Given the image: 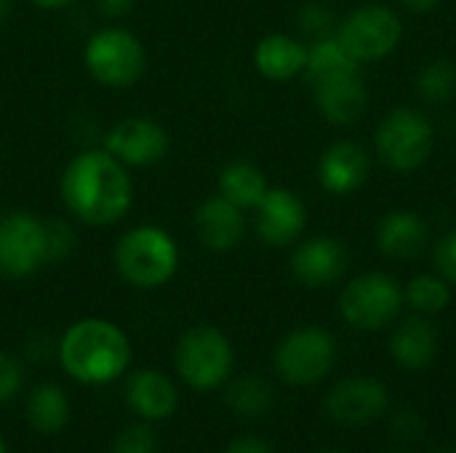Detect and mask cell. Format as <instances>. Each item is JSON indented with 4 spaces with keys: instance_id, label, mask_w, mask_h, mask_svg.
Segmentation results:
<instances>
[{
    "instance_id": "cell-1",
    "label": "cell",
    "mask_w": 456,
    "mask_h": 453,
    "mask_svg": "<svg viewBox=\"0 0 456 453\" xmlns=\"http://www.w3.org/2000/svg\"><path fill=\"white\" fill-rule=\"evenodd\" d=\"M59 190L69 214L91 227L120 222L134 203L131 174L107 150H83L75 155L61 174Z\"/></svg>"
},
{
    "instance_id": "cell-2",
    "label": "cell",
    "mask_w": 456,
    "mask_h": 453,
    "mask_svg": "<svg viewBox=\"0 0 456 453\" xmlns=\"http://www.w3.org/2000/svg\"><path fill=\"white\" fill-rule=\"evenodd\" d=\"M61 368L80 384H107L131 363L128 336L110 320L86 318L69 326L59 342Z\"/></svg>"
},
{
    "instance_id": "cell-3",
    "label": "cell",
    "mask_w": 456,
    "mask_h": 453,
    "mask_svg": "<svg viewBox=\"0 0 456 453\" xmlns=\"http://www.w3.org/2000/svg\"><path fill=\"white\" fill-rule=\"evenodd\" d=\"M115 267L134 288H160L176 275L179 246L163 227L142 224L118 240Z\"/></svg>"
},
{
    "instance_id": "cell-4",
    "label": "cell",
    "mask_w": 456,
    "mask_h": 453,
    "mask_svg": "<svg viewBox=\"0 0 456 453\" xmlns=\"http://www.w3.org/2000/svg\"><path fill=\"white\" fill-rule=\"evenodd\" d=\"M176 374L198 392H211L230 382L235 352L230 339L214 326H192L182 334L174 352Z\"/></svg>"
},
{
    "instance_id": "cell-5",
    "label": "cell",
    "mask_w": 456,
    "mask_h": 453,
    "mask_svg": "<svg viewBox=\"0 0 456 453\" xmlns=\"http://www.w3.org/2000/svg\"><path fill=\"white\" fill-rule=\"evenodd\" d=\"M83 64L96 83L107 88H128L144 75L147 51L134 32L123 27H104L88 37Z\"/></svg>"
},
{
    "instance_id": "cell-6",
    "label": "cell",
    "mask_w": 456,
    "mask_h": 453,
    "mask_svg": "<svg viewBox=\"0 0 456 453\" xmlns=\"http://www.w3.org/2000/svg\"><path fill=\"white\" fill-rule=\"evenodd\" d=\"M275 371L294 387L321 384L337 366V339L321 326L294 328L275 347Z\"/></svg>"
},
{
    "instance_id": "cell-7",
    "label": "cell",
    "mask_w": 456,
    "mask_h": 453,
    "mask_svg": "<svg viewBox=\"0 0 456 453\" xmlns=\"http://www.w3.org/2000/svg\"><path fill=\"white\" fill-rule=\"evenodd\" d=\"M433 142L436 133L430 120L411 107L390 109L377 128V152L382 163L398 174L417 171L430 158Z\"/></svg>"
},
{
    "instance_id": "cell-8",
    "label": "cell",
    "mask_w": 456,
    "mask_h": 453,
    "mask_svg": "<svg viewBox=\"0 0 456 453\" xmlns=\"http://www.w3.org/2000/svg\"><path fill=\"white\" fill-rule=\"evenodd\" d=\"M401 307L403 291L385 272H366L353 278L339 296V312L345 323L358 331H379L390 326Z\"/></svg>"
},
{
    "instance_id": "cell-9",
    "label": "cell",
    "mask_w": 456,
    "mask_h": 453,
    "mask_svg": "<svg viewBox=\"0 0 456 453\" xmlns=\"http://www.w3.org/2000/svg\"><path fill=\"white\" fill-rule=\"evenodd\" d=\"M403 27L393 8L387 5H361L355 8L339 27L337 40L345 45V51L361 64V61H377L393 53L401 43Z\"/></svg>"
},
{
    "instance_id": "cell-10",
    "label": "cell",
    "mask_w": 456,
    "mask_h": 453,
    "mask_svg": "<svg viewBox=\"0 0 456 453\" xmlns=\"http://www.w3.org/2000/svg\"><path fill=\"white\" fill-rule=\"evenodd\" d=\"M48 264L45 219L27 211L0 216V278L21 280Z\"/></svg>"
},
{
    "instance_id": "cell-11",
    "label": "cell",
    "mask_w": 456,
    "mask_h": 453,
    "mask_svg": "<svg viewBox=\"0 0 456 453\" xmlns=\"http://www.w3.org/2000/svg\"><path fill=\"white\" fill-rule=\"evenodd\" d=\"M323 409L339 427H369L390 411V390L374 376H347L329 390Z\"/></svg>"
},
{
    "instance_id": "cell-12",
    "label": "cell",
    "mask_w": 456,
    "mask_h": 453,
    "mask_svg": "<svg viewBox=\"0 0 456 453\" xmlns=\"http://www.w3.org/2000/svg\"><path fill=\"white\" fill-rule=\"evenodd\" d=\"M104 150L126 168H144L166 158L168 133L158 120L126 117L115 123L104 136Z\"/></svg>"
},
{
    "instance_id": "cell-13",
    "label": "cell",
    "mask_w": 456,
    "mask_h": 453,
    "mask_svg": "<svg viewBox=\"0 0 456 453\" xmlns=\"http://www.w3.org/2000/svg\"><path fill=\"white\" fill-rule=\"evenodd\" d=\"M307 222L305 203L283 187L267 190L262 203L256 206V235L262 243L283 248L294 243Z\"/></svg>"
},
{
    "instance_id": "cell-14",
    "label": "cell",
    "mask_w": 456,
    "mask_h": 453,
    "mask_svg": "<svg viewBox=\"0 0 456 453\" xmlns=\"http://www.w3.org/2000/svg\"><path fill=\"white\" fill-rule=\"evenodd\" d=\"M347 270V251L337 238L318 235L302 243L291 256L294 278L307 288H329Z\"/></svg>"
},
{
    "instance_id": "cell-15",
    "label": "cell",
    "mask_w": 456,
    "mask_h": 453,
    "mask_svg": "<svg viewBox=\"0 0 456 453\" xmlns=\"http://www.w3.org/2000/svg\"><path fill=\"white\" fill-rule=\"evenodd\" d=\"M369 152L358 142H334L318 163V176L326 192L350 195L369 179Z\"/></svg>"
},
{
    "instance_id": "cell-16",
    "label": "cell",
    "mask_w": 456,
    "mask_h": 453,
    "mask_svg": "<svg viewBox=\"0 0 456 453\" xmlns=\"http://www.w3.org/2000/svg\"><path fill=\"white\" fill-rule=\"evenodd\" d=\"M195 232L200 238V243L211 251H230L243 240L246 232V219H243V208H238L235 203H230L222 195L206 198L198 211H195Z\"/></svg>"
},
{
    "instance_id": "cell-17",
    "label": "cell",
    "mask_w": 456,
    "mask_h": 453,
    "mask_svg": "<svg viewBox=\"0 0 456 453\" xmlns=\"http://www.w3.org/2000/svg\"><path fill=\"white\" fill-rule=\"evenodd\" d=\"M126 403L144 422H163L179 406V392L163 371H136L126 382Z\"/></svg>"
},
{
    "instance_id": "cell-18",
    "label": "cell",
    "mask_w": 456,
    "mask_h": 453,
    "mask_svg": "<svg viewBox=\"0 0 456 453\" xmlns=\"http://www.w3.org/2000/svg\"><path fill=\"white\" fill-rule=\"evenodd\" d=\"M313 91H315V104H318L321 115L334 125L358 123L369 107V93L361 80V72H350V75H339V77L315 83Z\"/></svg>"
},
{
    "instance_id": "cell-19",
    "label": "cell",
    "mask_w": 456,
    "mask_h": 453,
    "mask_svg": "<svg viewBox=\"0 0 456 453\" xmlns=\"http://www.w3.org/2000/svg\"><path fill=\"white\" fill-rule=\"evenodd\" d=\"M390 358L406 371H425L438 355V334L433 323L422 318L403 320L387 339Z\"/></svg>"
},
{
    "instance_id": "cell-20",
    "label": "cell",
    "mask_w": 456,
    "mask_h": 453,
    "mask_svg": "<svg viewBox=\"0 0 456 453\" xmlns=\"http://www.w3.org/2000/svg\"><path fill=\"white\" fill-rule=\"evenodd\" d=\"M428 224L414 211H390L377 230V246L385 256L395 262L417 259L428 246Z\"/></svg>"
},
{
    "instance_id": "cell-21",
    "label": "cell",
    "mask_w": 456,
    "mask_h": 453,
    "mask_svg": "<svg viewBox=\"0 0 456 453\" xmlns=\"http://www.w3.org/2000/svg\"><path fill=\"white\" fill-rule=\"evenodd\" d=\"M254 64L267 80H291L305 72L307 45L289 35H267L254 51Z\"/></svg>"
},
{
    "instance_id": "cell-22",
    "label": "cell",
    "mask_w": 456,
    "mask_h": 453,
    "mask_svg": "<svg viewBox=\"0 0 456 453\" xmlns=\"http://www.w3.org/2000/svg\"><path fill=\"white\" fill-rule=\"evenodd\" d=\"M267 190V176L251 160H232L219 174V195L238 208H256Z\"/></svg>"
},
{
    "instance_id": "cell-23",
    "label": "cell",
    "mask_w": 456,
    "mask_h": 453,
    "mask_svg": "<svg viewBox=\"0 0 456 453\" xmlns=\"http://www.w3.org/2000/svg\"><path fill=\"white\" fill-rule=\"evenodd\" d=\"M27 419L35 433L53 435L61 433L69 422V400L67 392L56 384H40L32 390L27 400Z\"/></svg>"
},
{
    "instance_id": "cell-24",
    "label": "cell",
    "mask_w": 456,
    "mask_h": 453,
    "mask_svg": "<svg viewBox=\"0 0 456 453\" xmlns=\"http://www.w3.org/2000/svg\"><path fill=\"white\" fill-rule=\"evenodd\" d=\"M350 72H358V61L345 51L337 35L313 40V45L307 48V64H305V75L310 85L339 77V75H350Z\"/></svg>"
},
{
    "instance_id": "cell-25",
    "label": "cell",
    "mask_w": 456,
    "mask_h": 453,
    "mask_svg": "<svg viewBox=\"0 0 456 453\" xmlns=\"http://www.w3.org/2000/svg\"><path fill=\"white\" fill-rule=\"evenodd\" d=\"M273 387L270 382H265L256 374H243L238 379H232L227 384L224 392V403L232 414L246 417V419H256L265 417L273 409Z\"/></svg>"
},
{
    "instance_id": "cell-26",
    "label": "cell",
    "mask_w": 456,
    "mask_h": 453,
    "mask_svg": "<svg viewBox=\"0 0 456 453\" xmlns=\"http://www.w3.org/2000/svg\"><path fill=\"white\" fill-rule=\"evenodd\" d=\"M403 302L419 315H438L452 302V288L441 275H417L403 291Z\"/></svg>"
},
{
    "instance_id": "cell-27",
    "label": "cell",
    "mask_w": 456,
    "mask_h": 453,
    "mask_svg": "<svg viewBox=\"0 0 456 453\" xmlns=\"http://www.w3.org/2000/svg\"><path fill=\"white\" fill-rule=\"evenodd\" d=\"M417 91L425 101L430 104H444L456 96V64L449 59L430 61L419 77H417Z\"/></svg>"
},
{
    "instance_id": "cell-28",
    "label": "cell",
    "mask_w": 456,
    "mask_h": 453,
    "mask_svg": "<svg viewBox=\"0 0 456 453\" xmlns=\"http://www.w3.org/2000/svg\"><path fill=\"white\" fill-rule=\"evenodd\" d=\"M297 21H299V29H302L305 35H310L313 40L331 37L334 29H337V16H334V11H331L329 5L318 3V0L305 3V5L299 8Z\"/></svg>"
},
{
    "instance_id": "cell-29",
    "label": "cell",
    "mask_w": 456,
    "mask_h": 453,
    "mask_svg": "<svg viewBox=\"0 0 456 453\" xmlns=\"http://www.w3.org/2000/svg\"><path fill=\"white\" fill-rule=\"evenodd\" d=\"M112 453H158V435L150 422L128 425L118 433Z\"/></svg>"
},
{
    "instance_id": "cell-30",
    "label": "cell",
    "mask_w": 456,
    "mask_h": 453,
    "mask_svg": "<svg viewBox=\"0 0 456 453\" xmlns=\"http://www.w3.org/2000/svg\"><path fill=\"white\" fill-rule=\"evenodd\" d=\"M45 243H48V264L69 256L75 246V232L61 219H45Z\"/></svg>"
},
{
    "instance_id": "cell-31",
    "label": "cell",
    "mask_w": 456,
    "mask_h": 453,
    "mask_svg": "<svg viewBox=\"0 0 456 453\" xmlns=\"http://www.w3.org/2000/svg\"><path fill=\"white\" fill-rule=\"evenodd\" d=\"M21 384H24L21 363L13 355L0 352V403H11L19 395Z\"/></svg>"
},
{
    "instance_id": "cell-32",
    "label": "cell",
    "mask_w": 456,
    "mask_h": 453,
    "mask_svg": "<svg viewBox=\"0 0 456 453\" xmlns=\"http://www.w3.org/2000/svg\"><path fill=\"white\" fill-rule=\"evenodd\" d=\"M433 262H436L438 275L446 283H454L456 286V232H449L446 238L438 240V246L433 251Z\"/></svg>"
},
{
    "instance_id": "cell-33",
    "label": "cell",
    "mask_w": 456,
    "mask_h": 453,
    "mask_svg": "<svg viewBox=\"0 0 456 453\" xmlns=\"http://www.w3.org/2000/svg\"><path fill=\"white\" fill-rule=\"evenodd\" d=\"M422 433H425V419H422L417 411L403 409V411H398V414L393 417V435H395L398 441L411 443V441L422 438Z\"/></svg>"
},
{
    "instance_id": "cell-34",
    "label": "cell",
    "mask_w": 456,
    "mask_h": 453,
    "mask_svg": "<svg viewBox=\"0 0 456 453\" xmlns=\"http://www.w3.org/2000/svg\"><path fill=\"white\" fill-rule=\"evenodd\" d=\"M224 453H273V446L265 438L256 435H240L235 441H230V446L224 449Z\"/></svg>"
},
{
    "instance_id": "cell-35",
    "label": "cell",
    "mask_w": 456,
    "mask_h": 453,
    "mask_svg": "<svg viewBox=\"0 0 456 453\" xmlns=\"http://www.w3.org/2000/svg\"><path fill=\"white\" fill-rule=\"evenodd\" d=\"M134 3L136 0H96V5L104 16H123L134 8Z\"/></svg>"
},
{
    "instance_id": "cell-36",
    "label": "cell",
    "mask_w": 456,
    "mask_h": 453,
    "mask_svg": "<svg viewBox=\"0 0 456 453\" xmlns=\"http://www.w3.org/2000/svg\"><path fill=\"white\" fill-rule=\"evenodd\" d=\"M401 3L414 13H425V11H433L441 0H401Z\"/></svg>"
},
{
    "instance_id": "cell-37",
    "label": "cell",
    "mask_w": 456,
    "mask_h": 453,
    "mask_svg": "<svg viewBox=\"0 0 456 453\" xmlns=\"http://www.w3.org/2000/svg\"><path fill=\"white\" fill-rule=\"evenodd\" d=\"M35 8H43V11H59V8H67L72 5L75 0H29Z\"/></svg>"
},
{
    "instance_id": "cell-38",
    "label": "cell",
    "mask_w": 456,
    "mask_h": 453,
    "mask_svg": "<svg viewBox=\"0 0 456 453\" xmlns=\"http://www.w3.org/2000/svg\"><path fill=\"white\" fill-rule=\"evenodd\" d=\"M8 13H11V0H0V24L5 21Z\"/></svg>"
},
{
    "instance_id": "cell-39",
    "label": "cell",
    "mask_w": 456,
    "mask_h": 453,
    "mask_svg": "<svg viewBox=\"0 0 456 453\" xmlns=\"http://www.w3.org/2000/svg\"><path fill=\"white\" fill-rule=\"evenodd\" d=\"M433 453H456V449H441V451H433Z\"/></svg>"
},
{
    "instance_id": "cell-40",
    "label": "cell",
    "mask_w": 456,
    "mask_h": 453,
    "mask_svg": "<svg viewBox=\"0 0 456 453\" xmlns=\"http://www.w3.org/2000/svg\"><path fill=\"white\" fill-rule=\"evenodd\" d=\"M0 453H8L5 451V443H3V438H0Z\"/></svg>"
},
{
    "instance_id": "cell-41",
    "label": "cell",
    "mask_w": 456,
    "mask_h": 453,
    "mask_svg": "<svg viewBox=\"0 0 456 453\" xmlns=\"http://www.w3.org/2000/svg\"><path fill=\"white\" fill-rule=\"evenodd\" d=\"M387 453H406V451H401V449H395V451H387Z\"/></svg>"
},
{
    "instance_id": "cell-42",
    "label": "cell",
    "mask_w": 456,
    "mask_h": 453,
    "mask_svg": "<svg viewBox=\"0 0 456 453\" xmlns=\"http://www.w3.org/2000/svg\"><path fill=\"white\" fill-rule=\"evenodd\" d=\"M321 453H345V451H321Z\"/></svg>"
}]
</instances>
